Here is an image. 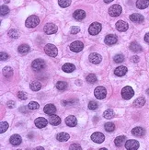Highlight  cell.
Here are the masks:
<instances>
[{
  "label": "cell",
  "mask_w": 149,
  "mask_h": 150,
  "mask_svg": "<svg viewBox=\"0 0 149 150\" xmlns=\"http://www.w3.org/2000/svg\"><path fill=\"white\" fill-rule=\"evenodd\" d=\"M40 23V19L35 15H31L26 19L25 25L27 28H35L36 26H38Z\"/></svg>",
  "instance_id": "6da1fadb"
},
{
  "label": "cell",
  "mask_w": 149,
  "mask_h": 150,
  "mask_svg": "<svg viewBox=\"0 0 149 150\" xmlns=\"http://www.w3.org/2000/svg\"><path fill=\"white\" fill-rule=\"evenodd\" d=\"M44 52H45V53L47 55H49L51 57H56L58 50H57L56 46H54V44H48L44 47Z\"/></svg>",
  "instance_id": "7a4b0ae2"
},
{
  "label": "cell",
  "mask_w": 149,
  "mask_h": 150,
  "mask_svg": "<svg viewBox=\"0 0 149 150\" xmlns=\"http://www.w3.org/2000/svg\"><path fill=\"white\" fill-rule=\"evenodd\" d=\"M121 97L124 100H130L131 98H132V96L135 95V91L130 86H126L123 88L121 89Z\"/></svg>",
  "instance_id": "3957f363"
},
{
  "label": "cell",
  "mask_w": 149,
  "mask_h": 150,
  "mask_svg": "<svg viewBox=\"0 0 149 150\" xmlns=\"http://www.w3.org/2000/svg\"><path fill=\"white\" fill-rule=\"evenodd\" d=\"M101 24L99 23V22H93L91 25L89 26L88 28V32L89 34L91 35H97L100 32V30H101Z\"/></svg>",
  "instance_id": "277c9868"
},
{
  "label": "cell",
  "mask_w": 149,
  "mask_h": 150,
  "mask_svg": "<svg viewBox=\"0 0 149 150\" xmlns=\"http://www.w3.org/2000/svg\"><path fill=\"white\" fill-rule=\"evenodd\" d=\"M31 67L34 71H41L45 67V62L42 59H35L31 64Z\"/></svg>",
  "instance_id": "5b68a950"
},
{
  "label": "cell",
  "mask_w": 149,
  "mask_h": 150,
  "mask_svg": "<svg viewBox=\"0 0 149 150\" xmlns=\"http://www.w3.org/2000/svg\"><path fill=\"white\" fill-rule=\"evenodd\" d=\"M94 95L97 99L102 100L106 97V95H107V90H106L104 87H97L94 90Z\"/></svg>",
  "instance_id": "8992f818"
},
{
  "label": "cell",
  "mask_w": 149,
  "mask_h": 150,
  "mask_svg": "<svg viewBox=\"0 0 149 150\" xmlns=\"http://www.w3.org/2000/svg\"><path fill=\"white\" fill-rule=\"evenodd\" d=\"M122 8L120 5H113L109 8V14L111 17H118L121 15Z\"/></svg>",
  "instance_id": "52a82bcc"
},
{
  "label": "cell",
  "mask_w": 149,
  "mask_h": 150,
  "mask_svg": "<svg viewBox=\"0 0 149 150\" xmlns=\"http://www.w3.org/2000/svg\"><path fill=\"white\" fill-rule=\"evenodd\" d=\"M83 48H84V44H83V42L80 41H74L70 45V50L74 53H79L80 51L83 50Z\"/></svg>",
  "instance_id": "ba28073f"
},
{
  "label": "cell",
  "mask_w": 149,
  "mask_h": 150,
  "mask_svg": "<svg viewBox=\"0 0 149 150\" xmlns=\"http://www.w3.org/2000/svg\"><path fill=\"white\" fill-rule=\"evenodd\" d=\"M43 30L46 34H54L57 31V27L54 23H47L44 26Z\"/></svg>",
  "instance_id": "9c48e42d"
},
{
  "label": "cell",
  "mask_w": 149,
  "mask_h": 150,
  "mask_svg": "<svg viewBox=\"0 0 149 150\" xmlns=\"http://www.w3.org/2000/svg\"><path fill=\"white\" fill-rule=\"evenodd\" d=\"M125 148L127 150H136L139 148V143L136 140H128L125 143Z\"/></svg>",
  "instance_id": "30bf717a"
},
{
  "label": "cell",
  "mask_w": 149,
  "mask_h": 150,
  "mask_svg": "<svg viewBox=\"0 0 149 150\" xmlns=\"http://www.w3.org/2000/svg\"><path fill=\"white\" fill-rule=\"evenodd\" d=\"M91 139H92L93 142L97 143V144H100V143H102L104 141L105 136H104V135H103L102 133L96 132L91 135Z\"/></svg>",
  "instance_id": "8fae6325"
},
{
  "label": "cell",
  "mask_w": 149,
  "mask_h": 150,
  "mask_svg": "<svg viewBox=\"0 0 149 150\" xmlns=\"http://www.w3.org/2000/svg\"><path fill=\"white\" fill-rule=\"evenodd\" d=\"M116 29L118 30L119 31H126L127 30H128L129 28V26H128V23L125 22V21L123 20H119V21H117L116 22Z\"/></svg>",
  "instance_id": "7c38bea8"
},
{
  "label": "cell",
  "mask_w": 149,
  "mask_h": 150,
  "mask_svg": "<svg viewBox=\"0 0 149 150\" xmlns=\"http://www.w3.org/2000/svg\"><path fill=\"white\" fill-rule=\"evenodd\" d=\"M90 63L94 64V65H98V64H99L100 62H101V56H100L99 53H91V55H89L88 57Z\"/></svg>",
  "instance_id": "4fadbf2b"
},
{
  "label": "cell",
  "mask_w": 149,
  "mask_h": 150,
  "mask_svg": "<svg viewBox=\"0 0 149 150\" xmlns=\"http://www.w3.org/2000/svg\"><path fill=\"white\" fill-rule=\"evenodd\" d=\"M73 17L77 20H83L85 18H86V12L82 9H77L74 12Z\"/></svg>",
  "instance_id": "5bb4252c"
},
{
  "label": "cell",
  "mask_w": 149,
  "mask_h": 150,
  "mask_svg": "<svg viewBox=\"0 0 149 150\" xmlns=\"http://www.w3.org/2000/svg\"><path fill=\"white\" fill-rule=\"evenodd\" d=\"M34 124H35L36 127H38V128H44L48 124V121L46 119H44V118L40 117V118H37V119L34 121Z\"/></svg>",
  "instance_id": "9a60e30c"
},
{
  "label": "cell",
  "mask_w": 149,
  "mask_h": 150,
  "mask_svg": "<svg viewBox=\"0 0 149 150\" xmlns=\"http://www.w3.org/2000/svg\"><path fill=\"white\" fill-rule=\"evenodd\" d=\"M105 44L108 45H113L117 42V37L114 34H109L105 37Z\"/></svg>",
  "instance_id": "2e32d148"
},
{
  "label": "cell",
  "mask_w": 149,
  "mask_h": 150,
  "mask_svg": "<svg viewBox=\"0 0 149 150\" xmlns=\"http://www.w3.org/2000/svg\"><path fill=\"white\" fill-rule=\"evenodd\" d=\"M43 111L46 114L52 115V114H54L56 112V107L54 104H47L43 108Z\"/></svg>",
  "instance_id": "e0dca14e"
},
{
  "label": "cell",
  "mask_w": 149,
  "mask_h": 150,
  "mask_svg": "<svg viewBox=\"0 0 149 150\" xmlns=\"http://www.w3.org/2000/svg\"><path fill=\"white\" fill-rule=\"evenodd\" d=\"M130 19L135 23H142L143 20H145V18L143 17L141 14H132L130 16Z\"/></svg>",
  "instance_id": "ac0fdd59"
},
{
  "label": "cell",
  "mask_w": 149,
  "mask_h": 150,
  "mask_svg": "<svg viewBox=\"0 0 149 150\" xmlns=\"http://www.w3.org/2000/svg\"><path fill=\"white\" fill-rule=\"evenodd\" d=\"M132 133L136 137H142L145 135L146 132L142 127H135L132 130Z\"/></svg>",
  "instance_id": "d6986e66"
},
{
  "label": "cell",
  "mask_w": 149,
  "mask_h": 150,
  "mask_svg": "<svg viewBox=\"0 0 149 150\" xmlns=\"http://www.w3.org/2000/svg\"><path fill=\"white\" fill-rule=\"evenodd\" d=\"M49 124H51L52 125H59L61 124L60 117H58L57 115L54 114H52L49 117Z\"/></svg>",
  "instance_id": "ffe728a7"
},
{
  "label": "cell",
  "mask_w": 149,
  "mask_h": 150,
  "mask_svg": "<svg viewBox=\"0 0 149 150\" xmlns=\"http://www.w3.org/2000/svg\"><path fill=\"white\" fill-rule=\"evenodd\" d=\"M77 118L73 116V115H70V116H68L66 117V124L68 125V126H70V127H74V126H76L77 125Z\"/></svg>",
  "instance_id": "44dd1931"
},
{
  "label": "cell",
  "mask_w": 149,
  "mask_h": 150,
  "mask_svg": "<svg viewBox=\"0 0 149 150\" xmlns=\"http://www.w3.org/2000/svg\"><path fill=\"white\" fill-rule=\"evenodd\" d=\"M21 141H22V139L19 135H13L10 137V144L13 146H19L21 144Z\"/></svg>",
  "instance_id": "7402d4cb"
},
{
  "label": "cell",
  "mask_w": 149,
  "mask_h": 150,
  "mask_svg": "<svg viewBox=\"0 0 149 150\" xmlns=\"http://www.w3.org/2000/svg\"><path fill=\"white\" fill-rule=\"evenodd\" d=\"M114 73H115L116 76L122 77V76H124V75L127 73V68L125 66H119V67H117L114 70Z\"/></svg>",
  "instance_id": "603a6c76"
},
{
  "label": "cell",
  "mask_w": 149,
  "mask_h": 150,
  "mask_svg": "<svg viewBox=\"0 0 149 150\" xmlns=\"http://www.w3.org/2000/svg\"><path fill=\"white\" fill-rule=\"evenodd\" d=\"M30 88L31 90H33V91H39V90L41 88V83L38 80H34L30 83Z\"/></svg>",
  "instance_id": "cb8c5ba5"
},
{
  "label": "cell",
  "mask_w": 149,
  "mask_h": 150,
  "mask_svg": "<svg viewBox=\"0 0 149 150\" xmlns=\"http://www.w3.org/2000/svg\"><path fill=\"white\" fill-rule=\"evenodd\" d=\"M69 138H70V135L66 133H59L56 135V139L59 142H66Z\"/></svg>",
  "instance_id": "d4e9b609"
},
{
  "label": "cell",
  "mask_w": 149,
  "mask_h": 150,
  "mask_svg": "<svg viewBox=\"0 0 149 150\" xmlns=\"http://www.w3.org/2000/svg\"><path fill=\"white\" fill-rule=\"evenodd\" d=\"M149 6V0H137L136 7L139 9H145Z\"/></svg>",
  "instance_id": "484cf974"
},
{
  "label": "cell",
  "mask_w": 149,
  "mask_h": 150,
  "mask_svg": "<svg viewBox=\"0 0 149 150\" xmlns=\"http://www.w3.org/2000/svg\"><path fill=\"white\" fill-rule=\"evenodd\" d=\"M130 50L135 52V53H138L142 51V47L139 44H137L136 41H132L130 44Z\"/></svg>",
  "instance_id": "4316f807"
},
{
  "label": "cell",
  "mask_w": 149,
  "mask_h": 150,
  "mask_svg": "<svg viewBox=\"0 0 149 150\" xmlns=\"http://www.w3.org/2000/svg\"><path fill=\"white\" fill-rule=\"evenodd\" d=\"M62 69H63V71L66 72V73H72L74 70V66L72 65V64L67 63V64H65V65L63 66Z\"/></svg>",
  "instance_id": "83f0119b"
},
{
  "label": "cell",
  "mask_w": 149,
  "mask_h": 150,
  "mask_svg": "<svg viewBox=\"0 0 149 150\" xmlns=\"http://www.w3.org/2000/svg\"><path fill=\"white\" fill-rule=\"evenodd\" d=\"M30 46L27 45V44H21L19 46L18 48V51L19 53H21V55H25V53H27L30 52Z\"/></svg>",
  "instance_id": "f1b7e54d"
},
{
  "label": "cell",
  "mask_w": 149,
  "mask_h": 150,
  "mask_svg": "<svg viewBox=\"0 0 149 150\" xmlns=\"http://www.w3.org/2000/svg\"><path fill=\"white\" fill-rule=\"evenodd\" d=\"M146 103V100L145 98H143V97H140V98H138L135 100V102H134V106L136 107V108H140V107H143V105H145Z\"/></svg>",
  "instance_id": "f546056e"
},
{
  "label": "cell",
  "mask_w": 149,
  "mask_h": 150,
  "mask_svg": "<svg viewBox=\"0 0 149 150\" xmlns=\"http://www.w3.org/2000/svg\"><path fill=\"white\" fill-rule=\"evenodd\" d=\"M3 75L5 77H10L13 75V70L11 67L9 66H6L5 68H3Z\"/></svg>",
  "instance_id": "4dcf8cb0"
},
{
  "label": "cell",
  "mask_w": 149,
  "mask_h": 150,
  "mask_svg": "<svg viewBox=\"0 0 149 150\" xmlns=\"http://www.w3.org/2000/svg\"><path fill=\"white\" fill-rule=\"evenodd\" d=\"M125 139H126V137H125L124 135L118 136V137H117V138L115 139V141H114V143H115V146H116V147H121V146H122V144L124 143Z\"/></svg>",
  "instance_id": "1f68e13d"
},
{
  "label": "cell",
  "mask_w": 149,
  "mask_h": 150,
  "mask_svg": "<svg viewBox=\"0 0 149 150\" xmlns=\"http://www.w3.org/2000/svg\"><path fill=\"white\" fill-rule=\"evenodd\" d=\"M55 87L57 89H59V90H65L67 88V83L65 81H59V82L56 83Z\"/></svg>",
  "instance_id": "d6a6232c"
},
{
  "label": "cell",
  "mask_w": 149,
  "mask_h": 150,
  "mask_svg": "<svg viewBox=\"0 0 149 150\" xmlns=\"http://www.w3.org/2000/svg\"><path fill=\"white\" fill-rule=\"evenodd\" d=\"M103 116H104V118H106V119H111V118H113V116H114V111L110 109L106 110L103 113Z\"/></svg>",
  "instance_id": "836d02e7"
},
{
  "label": "cell",
  "mask_w": 149,
  "mask_h": 150,
  "mask_svg": "<svg viewBox=\"0 0 149 150\" xmlns=\"http://www.w3.org/2000/svg\"><path fill=\"white\" fill-rule=\"evenodd\" d=\"M86 80L90 84H94L97 82V77H96V75H94V74H89L87 77Z\"/></svg>",
  "instance_id": "e575fe53"
},
{
  "label": "cell",
  "mask_w": 149,
  "mask_h": 150,
  "mask_svg": "<svg viewBox=\"0 0 149 150\" xmlns=\"http://www.w3.org/2000/svg\"><path fill=\"white\" fill-rule=\"evenodd\" d=\"M58 4L61 8H67L71 5V0H58Z\"/></svg>",
  "instance_id": "d590c367"
},
{
  "label": "cell",
  "mask_w": 149,
  "mask_h": 150,
  "mask_svg": "<svg viewBox=\"0 0 149 150\" xmlns=\"http://www.w3.org/2000/svg\"><path fill=\"white\" fill-rule=\"evenodd\" d=\"M104 128L107 132H113L115 130V124L112 122H107V124H105Z\"/></svg>",
  "instance_id": "8d00e7d4"
},
{
  "label": "cell",
  "mask_w": 149,
  "mask_h": 150,
  "mask_svg": "<svg viewBox=\"0 0 149 150\" xmlns=\"http://www.w3.org/2000/svg\"><path fill=\"white\" fill-rule=\"evenodd\" d=\"M9 12V8L8 6H6V5H2L1 6V8H0V13H1L2 16H6L8 15Z\"/></svg>",
  "instance_id": "74e56055"
},
{
  "label": "cell",
  "mask_w": 149,
  "mask_h": 150,
  "mask_svg": "<svg viewBox=\"0 0 149 150\" xmlns=\"http://www.w3.org/2000/svg\"><path fill=\"white\" fill-rule=\"evenodd\" d=\"M39 107H40V105L38 104V102H36V101H30L28 105V108L30 110H37V109H39Z\"/></svg>",
  "instance_id": "f35d334b"
},
{
  "label": "cell",
  "mask_w": 149,
  "mask_h": 150,
  "mask_svg": "<svg viewBox=\"0 0 149 150\" xmlns=\"http://www.w3.org/2000/svg\"><path fill=\"white\" fill-rule=\"evenodd\" d=\"M8 122H2L1 124H0V133H5L8 130Z\"/></svg>",
  "instance_id": "ab89813d"
},
{
  "label": "cell",
  "mask_w": 149,
  "mask_h": 150,
  "mask_svg": "<svg viewBox=\"0 0 149 150\" xmlns=\"http://www.w3.org/2000/svg\"><path fill=\"white\" fill-rule=\"evenodd\" d=\"M8 36H10L11 37V38H14V39H17V38H19V32H18V30H10L9 31H8Z\"/></svg>",
  "instance_id": "60d3db41"
},
{
  "label": "cell",
  "mask_w": 149,
  "mask_h": 150,
  "mask_svg": "<svg viewBox=\"0 0 149 150\" xmlns=\"http://www.w3.org/2000/svg\"><path fill=\"white\" fill-rule=\"evenodd\" d=\"M124 60V56L122 55H116L114 56V62L117 63V64H120L121 62H123Z\"/></svg>",
  "instance_id": "b9f144b4"
},
{
  "label": "cell",
  "mask_w": 149,
  "mask_h": 150,
  "mask_svg": "<svg viewBox=\"0 0 149 150\" xmlns=\"http://www.w3.org/2000/svg\"><path fill=\"white\" fill-rule=\"evenodd\" d=\"M98 103L96 101H90L89 104H88V109L91 110V111H95L98 109Z\"/></svg>",
  "instance_id": "7bdbcfd3"
},
{
  "label": "cell",
  "mask_w": 149,
  "mask_h": 150,
  "mask_svg": "<svg viewBox=\"0 0 149 150\" xmlns=\"http://www.w3.org/2000/svg\"><path fill=\"white\" fill-rule=\"evenodd\" d=\"M18 98L21 100H27L28 98V96H27V93H25L23 91H19L18 93Z\"/></svg>",
  "instance_id": "ee69618b"
},
{
  "label": "cell",
  "mask_w": 149,
  "mask_h": 150,
  "mask_svg": "<svg viewBox=\"0 0 149 150\" xmlns=\"http://www.w3.org/2000/svg\"><path fill=\"white\" fill-rule=\"evenodd\" d=\"M69 149H70V150H81L82 148L77 144H72L70 146V147H69Z\"/></svg>",
  "instance_id": "f6af8a7d"
},
{
  "label": "cell",
  "mask_w": 149,
  "mask_h": 150,
  "mask_svg": "<svg viewBox=\"0 0 149 150\" xmlns=\"http://www.w3.org/2000/svg\"><path fill=\"white\" fill-rule=\"evenodd\" d=\"M79 30H80V29H79L78 27L74 26V27H72V28H71L70 32H71V34H77V33L79 32Z\"/></svg>",
  "instance_id": "bcb514c9"
},
{
  "label": "cell",
  "mask_w": 149,
  "mask_h": 150,
  "mask_svg": "<svg viewBox=\"0 0 149 150\" xmlns=\"http://www.w3.org/2000/svg\"><path fill=\"white\" fill-rule=\"evenodd\" d=\"M0 58H1V61H5V60H8V55L4 52H1L0 53Z\"/></svg>",
  "instance_id": "7dc6e473"
},
{
  "label": "cell",
  "mask_w": 149,
  "mask_h": 150,
  "mask_svg": "<svg viewBox=\"0 0 149 150\" xmlns=\"http://www.w3.org/2000/svg\"><path fill=\"white\" fill-rule=\"evenodd\" d=\"M8 108H10V109L14 108V107H15V102H14V101H8Z\"/></svg>",
  "instance_id": "c3c4849f"
},
{
  "label": "cell",
  "mask_w": 149,
  "mask_h": 150,
  "mask_svg": "<svg viewBox=\"0 0 149 150\" xmlns=\"http://www.w3.org/2000/svg\"><path fill=\"white\" fill-rule=\"evenodd\" d=\"M131 60H132V62H134V63H137L138 61H139V57L136 56V55H135V56L132 57Z\"/></svg>",
  "instance_id": "681fc988"
},
{
  "label": "cell",
  "mask_w": 149,
  "mask_h": 150,
  "mask_svg": "<svg viewBox=\"0 0 149 150\" xmlns=\"http://www.w3.org/2000/svg\"><path fill=\"white\" fill-rule=\"evenodd\" d=\"M26 110H27V107H21V108L19 109V111L20 112H23V113H27V111H26Z\"/></svg>",
  "instance_id": "f907efd6"
},
{
  "label": "cell",
  "mask_w": 149,
  "mask_h": 150,
  "mask_svg": "<svg viewBox=\"0 0 149 150\" xmlns=\"http://www.w3.org/2000/svg\"><path fill=\"white\" fill-rule=\"evenodd\" d=\"M145 41L147 42V44H149V32L146 34V36H145Z\"/></svg>",
  "instance_id": "816d5d0a"
},
{
  "label": "cell",
  "mask_w": 149,
  "mask_h": 150,
  "mask_svg": "<svg viewBox=\"0 0 149 150\" xmlns=\"http://www.w3.org/2000/svg\"><path fill=\"white\" fill-rule=\"evenodd\" d=\"M112 1H113V0H104V2L105 3H108V4L110 3V2H112Z\"/></svg>",
  "instance_id": "f5cc1de1"
},
{
  "label": "cell",
  "mask_w": 149,
  "mask_h": 150,
  "mask_svg": "<svg viewBox=\"0 0 149 150\" xmlns=\"http://www.w3.org/2000/svg\"><path fill=\"white\" fill-rule=\"evenodd\" d=\"M146 93H147V95H149V88H148V89L146 90Z\"/></svg>",
  "instance_id": "db71d44e"
},
{
  "label": "cell",
  "mask_w": 149,
  "mask_h": 150,
  "mask_svg": "<svg viewBox=\"0 0 149 150\" xmlns=\"http://www.w3.org/2000/svg\"><path fill=\"white\" fill-rule=\"evenodd\" d=\"M36 149H43V147H37Z\"/></svg>",
  "instance_id": "11a10c76"
}]
</instances>
